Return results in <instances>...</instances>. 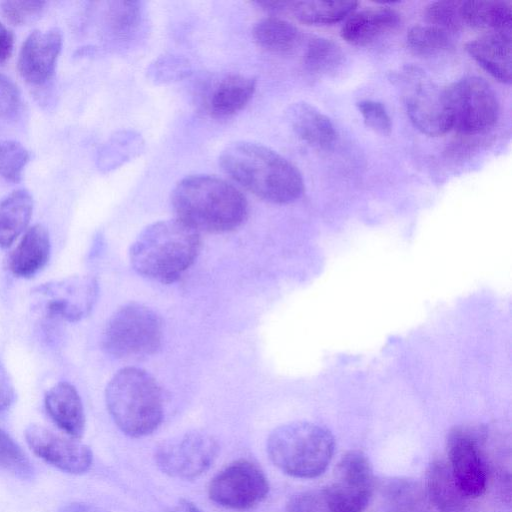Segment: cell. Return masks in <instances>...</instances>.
Here are the masks:
<instances>
[{
  "instance_id": "6da1fadb",
  "label": "cell",
  "mask_w": 512,
  "mask_h": 512,
  "mask_svg": "<svg viewBox=\"0 0 512 512\" xmlns=\"http://www.w3.org/2000/svg\"><path fill=\"white\" fill-rule=\"evenodd\" d=\"M222 170L241 187L274 204H287L303 193L299 170L286 158L262 144L237 141L219 156Z\"/></svg>"
},
{
  "instance_id": "7a4b0ae2",
  "label": "cell",
  "mask_w": 512,
  "mask_h": 512,
  "mask_svg": "<svg viewBox=\"0 0 512 512\" xmlns=\"http://www.w3.org/2000/svg\"><path fill=\"white\" fill-rule=\"evenodd\" d=\"M177 219L197 232L225 233L245 221L248 204L241 191L226 180L205 174L181 179L171 194Z\"/></svg>"
},
{
  "instance_id": "3957f363",
  "label": "cell",
  "mask_w": 512,
  "mask_h": 512,
  "mask_svg": "<svg viewBox=\"0 0 512 512\" xmlns=\"http://www.w3.org/2000/svg\"><path fill=\"white\" fill-rule=\"evenodd\" d=\"M200 248L199 232L177 218L168 219L145 227L132 243L129 258L139 275L168 284L192 266Z\"/></svg>"
},
{
  "instance_id": "277c9868",
  "label": "cell",
  "mask_w": 512,
  "mask_h": 512,
  "mask_svg": "<svg viewBox=\"0 0 512 512\" xmlns=\"http://www.w3.org/2000/svg\"><path fill=\"white\" fill-rule=\"evenodd\" d=\"M105 402L117 427L133 438L153 433L164 418L161 387L140 368L119 370L106 386Z\"/></svg>"
},
{
  "instance_id": "5b68a950",
  "label": "cell",
  "mask_w": 512,
  "mask_h": 512,
  "mask_svg": "<svg viewBox=\"0 0 512 512\" xmlns=\"http://www.w3.org/2000/svg\"><path fill=\"white\" fill-rule=\"evenodd\" d=\"M332 434L314 423L296 421L275 428L267 438V454L283 473L301 479L320 476L334 453Z\"/></svg>"
},
{
  "instance_id": "8992f818",
  "label": "cell",
  "mask_w": 512,
  "mask_h": 512,
  "mask_svg": "<svg viewBox=\"0 0 512 512\" xmlns=\"http://www.w3.org/2000/svg\"><path fill=\"white\" fill-rule=\"evenodd\" d=\"M163 323L148 306L131 302L109 318L102 336V347L116 358H139L155 353L161 346Z\"/></svg>"
},
{
  "instance_id": "52a82bcc",
  "label": "cell",
  "mask_w": 512,
  "mask_h": 512,
  "mask_svg": "<svg viewBox=\"0 0 512 512\" xmlns=\"http://www.w3.org/2000/svg\"><path fill=\"white\" fill-rule=\"evenodd\" d=\"M451 129L476 135L494 126L499 103L491 86L479 77H465L445 88Z\"/></svg>"
},
{
  "instance_id": "ba28073f",
  "label": "cell",
  "mask_w": 512,
  "mask_h": 512,
  "mask_svg": "<svg viewBox=\"0 0 512 512\" xmlns=\"http://www.w3.org/2000/svg\"><path fill=\"white\" fill-rule=\"evenodd\" d=\"M399 80L404 106L413 125L428 136L447 133L452 125L445 88L416 68H407Z\"/></svg>"
},
{
  "instance_id": "9c48e42d",
  "label": "cell",
  "mask_w": 512,
  "mask_h": 512,
  "mask_svg": "<svg viewBox=\"0 0 512 512\" xmlns=\"http://www.w3.org/2000/svg\"><path fill=\"white\" fill-rule=\"evenodd\" d=\"M218 454L219 444L212 435L190 431L162 442L155 450L154 459L164 474L190 480L205 473Z\"/></svg>"
},
{
  "instance_id": "30bf717a",
  "label": "cell",
  "mask_w": 512,
  "mask_h": 512,
  "mask_svg": "<svg viewBox=\"0 0 512 512\" xmlns=\"http://www.w3.org/2000/svg\"><path fill=\"white\" fill-rule=\"evenodd\" d=\"M269 492L266 475L255 463L239 459L222 469L210 481L208 495L215 504L247 510L260 504Z\"/></svg>"
},
{
  "instance_id": "8fae6325",
  "label": "cell",
  "mask_w": 512,
  "mask_h": 512,
  "mask_svg": "<svg viewBox=\"0 0 512 512\" xmlns=\"http://www.w3.org/2000/svg\"><path fill=\"white\" fill-rule=\"evenodd\" d=\"M373 487L368 458L360 451H350L339 461L334 481L321 492L328 512H362L371 499Z\"/></svg>"
},
{
  "instance_id": "7c38bea8",
  "label": "cell",
  "mask_w": 512,
  "mask_h": 512,
  "mask_svg": "<svg viewBox=\"0 0 512 512\" xmlns=\"http://www.w3.org/2000/svg\"><path fill=\"white\" fill-rule=\"evenodd\" d=\"M36 293L50 317L75 322L93 309L98 297V283L88 275L73 276L44 284Z\"/></svg>"
},
{
  "instance_id": "4fadbf2b",
  "label": "cell",
  "mask_w": 512,
  "mask_h": 512,
  "mask_svg": "<svg viewBox=\"0 0 512 512\" xmlns=\"http://www.w3.org/2000/svg\"><path fill=\"white\" fill-rule=\"evenodd\" d=\"M448 458L451 473L470 499L484 494L487 487V470L475 432L458 427L448 437Z\"/></svg>"
},
{
  "instance_id": "5bb4252c",
  "label": "cell",
  "mask_w": 512,
  "mask_h": 512,
  "mask_svg": "<svg viewBox=\"0 0 512 512\" xmlns=\"http://www.w3.org/2000/svg\"><path fill=\"white\" fill-rule=\"evenodd\" d=\"M25 438L38 457L64 472L83 474L92 465L93 454L87 445L72 438H65L44 426H28Z\"/></svg>"
},
{
  "instance_id": "9a60e30c",
  "label": "cell",
  "mask_w": 512,
  "mask_h": 512,
  "mask_svg": "<svg viewBox=\"0 0 512 512\" xmlns=\"http://www.w3.org/2000/svg\"><path fill=\"white\" fill-rule=\"evenodd\" d=\"M62 47L59 30H36L25 40L19 53L18 70L30 85L42 86L52 77Z\"/></svg>"
},
{
  "instance_id": "2e32d148",
  "label": "cell",
  "mask_w": 512,
  "mask_h": 512,
  "mask_svg": "<svg viewBox=\"0 0 512 512\" xmlns=\"http://www.w3.org/2000/svg\"><path fill=\"white\" fill-rule=\"evenodd\" d=\"M465 49L492 77L505 84L511 82V32L486 34L467 42Z\"/></svg>"
},
{
  "instance_id": "e0dca14e",
  "label": "cell",
  "mask_w": 512,
  "mask_h": 512,
  "mask_svg": "<svg viewBox=\"0 0 512 512\" xmlns=\"http://www.w3.org/2000/svg\"><path fill=\"white\" fill-rule=\"evenodd\" d=\"M45 408L53 422L71 438L79 439L85 430V414L76 388L59 382L45 394Z\"/></svg>"
},
{
  "instance_id": "ac0fdd59",
  "label": "cell",
  "mask_w": 512,
  "mask_h": 512,
  "mask_svg": "<svg viewBox=\"0 0 512 512\" xmlns=\"http://www.w3.org/2000/svg\"><path fill=\"white\" fill-rule=\"evenodd\" d=\"M256 89L252 77L230 74L212 86L205 101L207 112L214 118H228L241 111L251 100Z\"/></svg>"
},
{
  "instance_id": "d6986e66",
  "label": "cell",
  "mask_w": 512,
  "mask_h": 512,
  "mask_svg": "<svg viewBox=\"0 0 512 512\" xmlns=\"http://www.w3.org/2000/svg\"><path fill=\"white\" fill-rule=\"evenodd\" d=\"M399 14L388 7H370L354 12L341 29L342 38L354 46H366L396 29Z\"/></svg>"
},
{
  "instance_id": "ffe728a7",
  "label": "cell",
  "mask_w": 512,
  "mask_h": 512,
  "mask_svg": "<svg viewBox=\"0 0 512 512\" xmlns=\"http://www.w3.org/2000/svg\"><path fill=\"white\" fill-rule=\"evenodd\" d=\"M426 494L438 512H470L471 500L457 485L449 465L433 461L426 475Z\"/></svg>"
},
{
  "instance_id": "44dd1931",
  "label": "cell",
  "mask_w": 512,
  "mask_h": 512,
  "mask_svg": "<svg viewBox=\"0 0 512 512\" xmlns=\"http://www.w3.org/2000/svg\"><path fill=\"white\" fill-rule=\"evenodd\" d=\"M50 250L48 231L42 225H34L10 254L8 268L17 277H31L46 265Z\"/></svg>"
},
{
  "instance_id": "7402d4cb",
  "label": "cell",
  "mask_w": 512,
  "mask_h": 512,
  "mask_svg": "<svg viewBox=\"0 0 512 512\" xmlns=\"http://www.w3.org/2000/svg\"><path fill=\"white\" fill-rule=\"evenodd\" d=\"M287 115L293 131L308 145L326 149L334 143L336 131L332 122L311 104L294 103L290 106Z\"/></svg>"
},
{
  "instance_id": "603a6c76",
  "label": "cell",
  "mask_w": 512,
  "mask_h": 512,
  "mask_svg": "<svg viewBox=\"0 0 512 512\" xmlns=\"http://www.w3.org/2000/svg\"><path fill=\"white\" fill-rule=\"evenodd\" d=\"M465 26L492 32H511L512 7L510 2L496 0L462 1Z\"/></svg>"
},
{
  "instance_id": "cb8c5ba5",
  "label": "cell",
  "mask_w": 512,
  "mask_h": 512,
  "mask_svg": "<svg viewBox=\"0 0 512 512\" xmlns=\"http://www.w3.org/2000/svg\"><path fill=\"white\" fill-rule=\"evenodd\" d=\"M33 210L28 191H13L0 201V247L7 248L27 227Z\"/></svg>"
},
{
  "instance_id": "d4e9b609",
  "label": "cell",
  "mask_w": 512,
  "mask_h": 512,
  "mask_svg": "<svg viewBox=\"0 0 512 512\" xmlns=\"http://www.w3.org/2000/svg\"><path fill=\"white\" fill-rule=\"evenodd\" d=\"M355 1H283L282 11H289L307 25H332L352 14Z\"/></svg>"
},
{
  "instance_id": "484cf974",
  "label": "cell",
  "mask_w": 512,
  "mask_h": 512,
  "mask_svg": "<svg viewBox=\"0 0 512 512\" xmlns=\"http://www.w3.org/2000/svg\"><path fill=\"white\" fill-rule=\"evenodd\" d=\"M253 37L260 48L279 55L292 53L301 40L299 30L278 17H267L256 23Z\"/></svg>"
},
{
  "instance_id": "4316f807",
  "label": "cell",
  "mask_w": 512,
  "mask_h": 512,
  "mask_svg": "<svg viewBox=\"0 0 512 512\" xmlns=\"http://www.w3.org/2000/svg\"><path fill=\"white\" fill-rule=\"evenodd\" d=\"M343 59L344 54L334 41L317 37L309 40L303 63L305 69L312 74L329 75L341 66Z\"/></svg>"
},
{
  "instance_id": "83f0119b",
  "label": "cell",
  "mask_w": 512,
  "mask_h": 512,
  "mask_svg": "<svg viewBox=\"0 0 512 512\" xmlns=\"http://www.w3.org/2000/svg\"><path fill=\"white\" fill-rule=\"evenodd\" d=\"M386 504L389 512H428V497L412 480L392 481L386 489Z\"/></svg>"
},
{
  "instance_id": "f1b7e54d",
  "label": "cell",
  "mask_w": 512,
  "mask_h": 512,
  "mask_svg": "<svg viewBox=\"0 0 512 512\" xmlns=\"http://www.w3.org/2000/svg\"><path fill=\"white\" fill-rule=\"evenodd\" d=\"M407 46L412 53L431 57L447 51L452 45V35L431 25L413 26L407 33Z\"/></svg>"
},
{
  "instance_id": "f546056e",
  "label": "cell",
  "mask_w": 512,
  "mask_h": 512,
  "mask_svg": "<svg viewBox=\"0 0 512 512\" xmlns=\"http://www.w3.org/2000/svg\"><path fill=\"white\" fill-rule=\"evenodd\" d=\"M0 469L21 480L35 476V468L21 447L0 428Z\"/></svg>"
},
{
  "instance_id": "4dcf8cb0",
  "label": "cell",
  "mask_w": 512,
  "mask_h": 512,
  "mask_svg": "<svg viewBox=\"0 0 512 512\" xmlns=\"http://www.w3.org/2000/svg\"><path fill=\"white\" fill-rule=\"evenodd\" d=\"M461 9L462 1H435L426 6L424 15L429 25L452 35L464 26Z\"/></svg>"
},
{
  "instance_id": "1f68e13d",
  "label": "cell",
  "mask_w": 512,
  "mask_h": 512,
  "mask_svg": "<svg viewBox=\"0 0 512 512\" xmlns=\"http://www.w3.org/2000/svg\"><path fill=\"white\" fill-rule=\"evenodd\" d=\"M30 154L20 143L0 140V176L10 182H18L28 163Z\"/></svg>"
},
{
  "instance_id": "d6a6232c",
  "label": "cell",
  "mask_w": 512,
  "mask_h": 512,
  "mask_svg": "<svg viewBox=\"0 0 512 512\" xmlns=\"http://www.w3.org/2000/svg\"><path fill=\"white\" fill-rule=\"evenodd\" d=\"M45 5L43 1H6L2 4V14L11 24L24 25L37 19Z\"/></svg>"
},
{
  "instance_id": "836d02e7",
  "label": "cell",
  "mask_w": 512,
  "mask_h": 512,
  "mask_svg": "<svg viewBox=\"0 0 512 512\" xmlns=\"http://www.w3.org/2000/svg\"><path fill=\"white\" fill-rule=\"evenodd\" d=\"M357 107L367 127L381 135L391 132V118L382 103L363 100L357 103Z\"/></svg>"
},
{
  "instance_id": "e575fe53",
  "label": "cell",
  "mask_w": 512,
  "mask_h": 512,
  "mask_svg": "<svg viewBox=\"0 0 512 512\" xmlns=\"http://www.w3.org/2000/svg\"><path fill=\"white\" fill-rule=\"evenodd\" d=\"M140 11L137 2H118L109 13L112 30L125 35L135 28L139 21Z\"/></svg>"
},
{
  "instance_id": "d590c367",
  "label": "cell",
  "mask_w": 512,
  "mask_h": 512,
  "mask_svg": "<svg viewBox=\"0 0 512 512\" xmlns=\"http://www.w3.org/2000/svg\"><path fill=\"white\" fill-rule=\"evenodd\" d=\"M21 97L17 86L0 74V124L14 120L20 112Z\"/></svg>"
},
{
  "instance_id": "8d00e7d4",
  "label": "cell",
  "mask_w": 512,
  "mask_h": 512,
  "mask_svg": "<svg viewBox=\"0 0 512 512\" xmlns=\"http://www.w3.org/2000/svg\"><path fill=\"white\" fill-rule=\"evenodd\" d=\"M283 512H328L322 492H305L294 496Z\"/></svg>"
},
{
  "instance_id": "74e56055",
  "label": "cell",
  "mask_w": 512,
  "mask_h": 512,
  "mask_svg": "<svg viewBox=\"0 0 512 512\" xmlns=\"http://www.w3.org/2000/svg\"><path fill=\"white\" fill-rule=\"evenodd\" d=\"M15 399V391L10 376L0 360V412L10 408Z\"/></svg>"
},
{
  "instance_id": "f35d334b",
  "label": "cell",
  "mask_w": 512,
  "mask_h": 512,
  "mask_svg": "<svg viewBox=\"0 0 512 512\" xmlns=\"http://www.w3.org/2000/svg\"><path fill=\"white\" fill-rule=\"evenodd\" d=\"M13 47V33L0 22V65L4 64L11 57Z\"/></svg>"
},
{
  "instance_id": "ab89813d",
  "label": "cell",
  "mask_w": 512,
  "mask_h": 512,
  "mask_svg": "<svg viewBox=\"0 0 512 512\" xmlns=\"http://www.w3.org/2000/svg\"><path fill=\"white\" fill-rule=\"evenodd\" d=\"M58 512H106L87 503L74 502L63 506Z\"/></svg>"
},
{
  "instance_id": "60d3db41",
  "label": "cell",
  "mask_w": 512,
  "mask_h": 512,
  "mask_svg": "<svg viewBox=\"0 0 512 512\" xmlns=\"http://www.w3.org/2000/svg\"><path fill=\"white\" fill-rule=\"evenodd\" d=\"M178 510L180 512H203L197 505L186 499L179 500Z\"/></svg>"
}]
</instances>
